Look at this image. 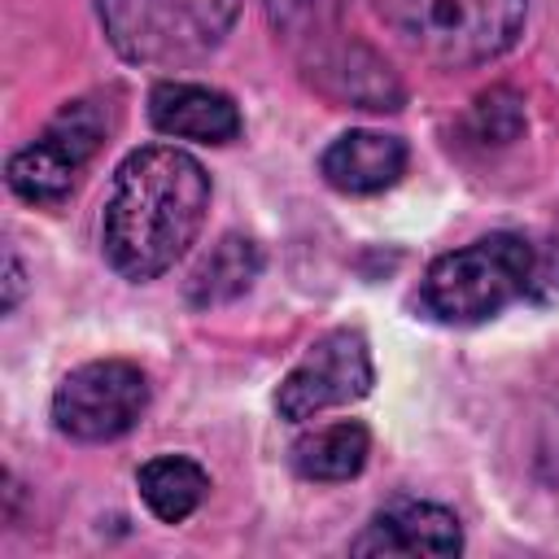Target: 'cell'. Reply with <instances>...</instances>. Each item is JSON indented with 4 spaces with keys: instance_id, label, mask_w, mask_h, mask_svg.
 Masks as SVG:
<instances>
[{
    "instance_id": "cell-1",
    "label": "cell",
    "mask_w": 559,
    "mask_h": 559,
    "mask_svg": "<svg viewBox=\"0 0 559 559\" xmlns=\"http://www.w3.org/2000/svg\"><path fill=\"white\" fill-rule=\"evenodd\" d=\"M210 210L205 166L175 144H144L122 157L100 214V245L118 275L144 284L170 271L197 240Z\"/></svg>"
},
{
    "instance_id": "cell-2",
    "label": "cell",
    "mask_w": 559,
    "mask_h": 559,
    "mask_svg": "<svg viewBox=\"0 0 559 559\" xmlns=\"http://www.w3.org/2000/svg\"><path fill=\"white\" fill-rule=\"evenodd\" d=\"M537 284V240L520 231H489L463 249L441 253L424 284L419 301L441 323H485L520 297H533Z\"/></svg>"
},
{
    "instance_id": "cell-3",
    "label": "cell",
    "mask_w": 559,
    "mask_h": 559,
    "mask_svg": "<svg viewBox=\"0 0 559 559\" xmlns=\"http://www.w3.org/2000/svg\"><path fill=\"white\" fill-rule=\"evenodd\" d=\"M380 22L424 61L467 70L502 57L520 31L528 0H371Z\"/></svg>"
},
{
    "instance_id": "cell-4",
    "label": "cell",
    "mask_w": 559,
    "mask_h": 559,
    "mask_svg": "<svg viewBox=\"0 0 559 559\" xmlns=\"http://www.w3.org/2000/svg\"><path fill=\"white\" fill-rule=\"evenodd\" d=\"M109 44L135 66H188L223 44L240 0H96Z\"/></svg>"
},
{
    "instance_id": "cell-5",
    "label": "cell",
    "mask_w": 559,
    "mask_h": 559,
    "mask_svg": "<svg viewBox=\"0 0 559 559\" xmlns=\"http://www.w3.org/2000/svg\"><path fill=\"white\" fill-rule=\"evenodd\" d=\"M114 127V114L100 96H79V100H66L48 127L39 131L35 144L17 148L4 166L9 175V188L31 201V205H57L70 197L79 170L96 157V148L105 144Z\"/></svg>"
},
{
    "instance_id": "cell-6",
    "label": "cell",
    "mask_w": 559,
    "mask_h": 559,
    "mask_svg": "<svg viewBox=\"0 0 559 559\" xmlns=\"http://www.w3.org/2000/svg\"><path fill=\"white\" fill-rule=\"evenodd\" d=\"M148 411V380L127 358L74 367L52 393V424L74 441H118Z\"/></svg>"
},
{
    "instance_id": "cell-7",
    "label": "cell",
    "mask_w": 559,
    "mask_h": 559,
    "mask_svg": "<svg viewBox=\"0 0 559 559\" xmlns=\"http://www.w3.org/2000/svg\"><path fill=\"white\" fill-rule=\"evenodd\" d=\"M376 384L371 349L358 328H332L323 332L280 380L275 389V411L293 424L328 411V406H349L367 397Z\"/></svg>"
},
{
    "instance_id": "cell-8",
    "label": "cell",
    "mask_w": 559,
    "mask_h": 559,
    "mask_svg": "<svg viewBox=\"0 0 559 559\" xmlns=\"http://www.w3.org/2000/svg\"><path fill=\"white\" fill-rule=\"evenodd\" d=\"M349 550L354 555H459L463 528H459V515L437 502L397 498L367 520V528L349 542Z\"/></svg>"
},
{
    "instance_id": "cell-9",
    "label": "cell",
    "mask_w": 559,
    "mask_h": 559,
    "mask_svg": "<svg viewBox=\"0 0 559 559\" xmlns=\"http://www.w3.org/2000/svg\"><path fill=\"white\" fill-rule=\"evenodd\" d=\"M148 122L162 135L197 144H231L240 135V109L227 92L183 79H162L148 92Z\"/></svg>"
},
{
    "instance_id": "cell-10",
    "label": "cell",
    "mask_w": 559,
    "mask_h": 559,
    "mask_svg": "<svg viewBox=\"0 0 559 559\" xmlns=\"http://www.w3.org/2000/svg\"><path fill=\"white\" fill-rule=\"evenodd\" d=\"M402 170H406V144L397 135L367 131V127L336 135L319 157V175L345 197L384 192L402 179Z\"/></svg>"
},
{
    "instance_id": "cell-11",
    "label": "cell",
    "mask_w": 559,
    "mask_h": 559,
    "mask_svg": "<svg viewBox=\"0 0 559 559\" xmlns=\"http://www.w3.org/2000/svg\"><path fill=\"white\" fill-rule=\"evenodd\" d=\"M310 70L328 96L349 100L358 109H397L402 105V87H397L393 70L362 44L323 39V44H314Z\"/></svg>"
},
{
    "instance_id": "cell-12",
    "label": "cell",
    "mask_w": 559,
    "mask_h": 559,
    "mask_svg": "<svg viewBox=\"0 0 559 559\" xmlns=\"http://www.w3.org/2000/svg\"><path fill=\"white\" fill-rule=\"evenodd\" d=\"M367 454H371V432L358 419H336L314 432H301L293 441L288 463L301 480H349L367 467Z\"/></svg>"
},
{
    "instance_id": "cell-13",
    "label": "cell",
    "mask_w": 559,
    "mask_h": 559,
    "mask_svg": "<svg viewBox=\"0 0 559 559\" xmlns=\"http://www.w3.org/2000/svg\"><path fill=\"white\" fill-rule=\"evenodd\" d=\"M258 271H262V249H258L249 236L231 231V236H223V240L201 258V266L192 271V280H188V301H192L197 310L227 306V301H236V297H245V293L253 288Z\"/></svg>"
},
{
    "instance_id": "cell-14",
    "label": "cell",
    "mask_w": 559,
    "mask_h": 559,
    "mask_svg": "<svg viewBox=\"0 0 559 559\" xmlns=\"http://www.w3.org/2000/svg\"><path fill=\"white\" fill-rule=\"evenodd\" d=\"M140 485V498L144 507L162 520V524H183L210 493V476L197 459H183V454H162V459H148L135 476Z\"/></svg>"
},
{
    "instance_id": "cell-15",
    "label": "cell",
    "mask_w": 559,
    "mask_h": 559,
    "mask_svg": "<svg viewBox=\"0 0 559 559\" xmlns=\"http://www.w3.org/2000/svg\"><path fill=\"white\" fill-rule=\"evenodd\" d=\"M266 9H271L275 31L293 35V39H310V48H314V44H323V26H332L341 17L345 0H266Z\"/></svg>"
},
{
    "instance_id": "cell-16",
    "label": "cell",
    "mask_w": 559,
    "mask_h": 559,
    "mask_svg": "<svg viewBox=\"0 0 559 559\" xmlns=\"http://www.w3.org/2000/svg\"><path fill=\"white\" fill-rule=\"evenodd\" d=\"M502 114H520V96H515V92L493 87V92H485V96L476 100L472 127H476V135H480L485 144H507V140H511V135L498 127V118H502Z\"/></svg>"
},
{
    "instance_id": "cell-17",
    "label": "cell",
    "mask_w": 559,
    "mask_h": 559,
    "mask_svg": "<svg viewBox=\"0 0 559 559\" xmlns=\"http://www.w3.org/2000/svg\"><path fill=\"white\" fill-rule=\"evenodd\" d=\"M17 293H22V266H17V258H9V293H4V310L17 306Z\"/></svg>"
}]
</instances>
